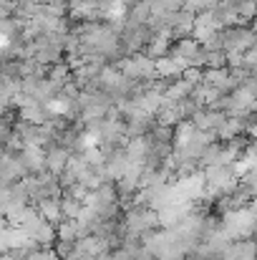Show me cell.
<instances>
[{
  "instance_id": "cell-1",
  "label": "cell",
  "mask_w": 257,
  "mask_h": 260,
  "mask_svg": "<svg viewBox=\"0 0 257 260\" xmlns=\"http://www.w3.org/2000/svg\"><path fill=\"white\" fill-rule=\"evenodd\" d=\"M219 38H222V51H247L255 46V30L252 23H240V25H227L219 28Z\"/></svg>"
},
{
  "instance_id": "cell-7",
  "label": "cell",
  "mask_w": 257,
  "mask_h": 260,
  "mask_svg": "<svg viewBox=\"0 0 257 260\" xmlns=\"http://www.w3.org/2000/svg\"><path fill=\"white\" fill-rule=\"evenodd\" d=\"M202 69H225V51L222 48H212V51L207 48Z\"/></svg>"
},
{
  "instance_id": "cell-4",
  "label": "cell",
  "mask_w": 257,
  "mask_h": 260,
  "mask_svg": "<svg viewBox=\"0 0 257 260\" xmlns=\"http://www.w3.org/2000/svg\"><path fill=\"white\" fill-rule=\"evenodd\" d=\"M33 207H35V210H38V215H41L46 222H51L53 228L63 220V217H61V205H58V197H43V200H38Z\"/></svg>"
},
{
  "instance_id": "cell-2",
  "label": "cell",
  "mask_w": 257,
  "mask_h": 260,
  "mask_svg": "<svg viewBox=\"0 0 257 260\" xmlns=\"http://www.w3.org/2000/svg\"><path fill=\"white\" fill-rule=\"evenodd\" d=\"M152 36L154 33L146 23H124L119 30V41L126 53H141L146 48V43L152 41Z\"/></svg>"
},
{
  "instance_id": "cell-5",
  "label": "cell",
  "mask_w": 257,
  "mask_h": 260,
  "mask_svg": "<svg viewBox=\"0 0 257 260\" xmlns=\"http://www.w3.org/2000/svg\"><path fill=\"white\" fill-rule=\"evenodd\" d=\"M169 46H171V38L167 33H154L152 36V41L146 43V48L141 51L144 56H149L152 61H157V58H162V56H167L169 53Z\"/></svg>"
},
{
  "instance_id": "cell-6",
  "label": "cell",
  "mask_w": 257,
  "mask_h": 260,
  "mask_svg": "<svg viewBox=\"0 0 257 260\" xmlns=\"http://www.w3.org/2000/svg\"><path fill=\"white\" fill-rule=\"evenodd\" d=\"M58 205H61V217L63 220H76L79 212H81V207H84L81 200H74V197H66V194L58 197Z\"/></svg>"
},
{
  "instance_id": "cell-3",
  "label": "cell",
  "mask_w": 257,
  "mask_h": 260,
  "mask_svg": "<svg viewBox=\"0 0 257 260\" xmlns=\"http://www.w3.org/2000/svg\"><path fill=\"white\" fill-rule=\"evenodd\" d=\"M13 157L23 165L25 174H38L41 170H46V152L41 147H20Z\"/></svg>"
}]
</instances>
